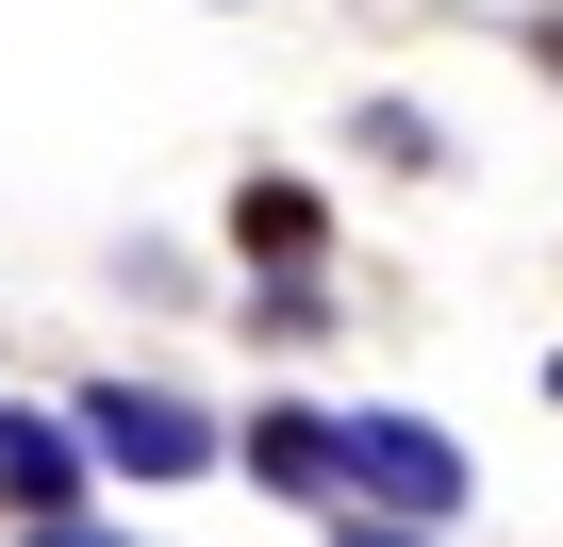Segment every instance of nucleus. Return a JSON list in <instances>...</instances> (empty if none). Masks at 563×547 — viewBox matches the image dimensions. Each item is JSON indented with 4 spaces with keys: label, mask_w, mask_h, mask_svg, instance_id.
Listing matches in <instances>:
<instances>
[{
    "label": "nucleus",
    "mask_w": 563,
    "mask_h": 547,
    "mask_svg": "<svg viewBox=\"0 0 563 547\" xmlns=\"http://www.w3.org/2000/svg\"><path fill=\"white\" fill-rule=\"evenodd\" d=\"M332 497H382V514L448 530V514H464V448L415 431V415H332Z\"/></svg>",
    "instance_id": "1"
},
{
    "label": "nucleus",
    "mask_w": 563,
    "mask_h": 547,
    "mask_svg": "<svg viewBox=\"0 0 563 547\" xmlns=\"http://www.w3.org/2000/svg\"><path fill=\"white\" fill-rule=\"evenodd\" d=\"M84 448H100V464H133V481H183V464H216L199 398H166V382H100V398H84Z\"/></svg>",
    "instance_id": "2"
},
{
    "label": "nucleus",
    "mask_w": 563,
    "mask_h": 547,
    "mask_svg": "<svg viewBox=\"0 0 563 547\" xmlns=\"http://www.w3.org/2000/svg\"><path fill=\"white\" fill-rule=\"evenodd\" d=\"M0 497H18V514H67V497H84V448H67L51 415H0Z\"/></svg>",
    "instance_id": "3"
},
{
    "label": "nucleus",
    "mask_w": 563,
    "mask_h": 547,
    "mask_svg": "<svg viewBox=\"0 0 563 547\" xmlns=\"http://www.w3.org/2000/svg\"><path fill=\"white\" fill-rule=\"evenodd\" d=\"M249 464H265L282 497H332V415H299V398H282V415L249 431Z\"/></svg>",
    "instance_id": "4"
},
{
    "label": "nucleus",
    "mask_w": 563,
    "mask_h": 547,
    "mask_svg": "<svg viewBox=\"0 0 563 547\" xmlns=\"http://www.w3.org/2000/svg\"><path fill=\"white\" fill-rule=\"evenodd\" d=\"M232 232H249V249H316V199H299V183H249Z\"/></svg>",
    "instance_id": "5"
},
{
    "label": "nucleus",
    "mask_w": 563,
    "mask_h": 547,
    "mask_svg": "<svg viewBox=\"0 0 563 547\" xmlns=\"http://www.w3.org/2000/svg\"><path fill=\"white\" fill-rule=\"evenodd\" d=\"M332 547H431V530H415V514H382V497H365V514H332Z\"/></svg>",
    "instance_id": "6"
},
{
    "label": "nucleus",
    "mask_w": 563,
    "mask_h": 547,
    "mask_svg": "<svg viewBox=\"0 0 563 547\" xmlns=\"http://www.w3.org/2000/svg\"><path fill=\"white\" fill-rule=\"evenodd\" d=\"M34 547H100V530H84V514H34Z\"/></svg>",
    "instance_id": "7"
}]
</instances>
